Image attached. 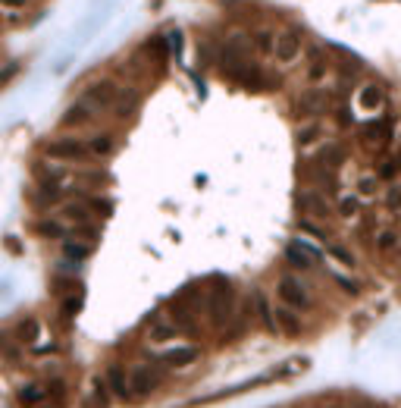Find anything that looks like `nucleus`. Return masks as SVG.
<instances>
[{
    "instance_id": "f257e3e1",
    "label": "nucleus",
    "mask_w": 401,
    "mask_h": 408,
    "mask_svg": "<svg viewBox=\"0 0 401 408\" xmlns=\"http://www.w3.org/2000/svg\"><path fill=\"white\" fill-rule=\"evenodd\" d=\"M204 317L217 330H226L235 320V289L226 277H211L204 283Z\"/></svg>"
},
{
    "instance_id": "f03ea898",
    "label": "nucleus",
    "mask_w": 401,
    "mask_h": 408,
    "mask_svg": "<svg viewBox=\"0 0 401 408\" xmlns=\"http://www.w3.org/2000/svg\"><path fill=\"white\" fill-rule=\"evenodd\" d=\"M129 380H132V396H135V402H141V399L154 396L157 389L164 387L166 367H160L154 358H150V361H141V364L129 367Z\"/></svg>"
},
{
    "instance_id": "7ed1b4c3",
    "label": "nucleus",
    "mask_w": 401,
    "mask_h": 408,
    "mask_svg": "<svg viewBox=\"0 0 401 408\" xmlns=\"http://www.w3.org/2000/svg\"><path fill=\"white\" fill-rule=\"evenodd\" d=\"M44 157H48V160H57V163H79V167L95 160L91 151H88V145H85V138H75V136L48 142L44 145Z\"/></svg>"
},
{
    "instance_id": "20e7f679",
    "label": "nucleus",
    "mask_w": 401,
    "mask_h": 408,
    "mask_svg": "<svg viewBox=\"0 0 401 408\" xmlns=\"http://www.w3.org/2000/svg\"><path fill=\"white\" fill-rule=\"evenodd\" d=\"M276 299H279V305H286V308H292V311H311L313 308V295H311V289H307L304 283H301L298 277H292V273H286V277H279V283H276Z\"/></svg>"
},
{
    "instance_id": "39448f33",
    "label": "nucleus",
    "mask_w": 401,
    "mask_h": 408,
    "mask_svg": "<svg viewBox=\"0 0 401 408\" xmlns=\"http://www.w3.org/2000/svg\"><path fill=\"white\" fill-rule=\"evenodd\" d=\"M166 317H170V324L176 326V333L185 336V340L201 336V317H197L195 308H191L188 302H182L179 295H173V299L166 302Z\"/></svg>"
},
{
    "instance_id": "423d86ee",
    "label": "nucleus",
    "mask_w": 401,
    "mask_h": 408,
    "mask_svg": "<svg viewBox=\"0 0 401 408\" xmlns=\"http://www.w3.org/2000/svg\"><path fill=\"white\" fill-rule=\"evenodd\" d=\"M301 54H304V35H301V28L292 26V28L276 32V44H273V57H276V63L292 66Z\"/></svg>"
},
{
    "instance_id": "0eeeda50",
    "label": "nucleus",
    "mask_w": 401,
    "mask_h": 408,
    "mask_svg": "<svg viewBox=\"0 0 401 408\" xmlns=\"http://www.w3.org/2000/svg\"><path fill=\"white\" fill-rule=\"evenodd\" d=\"M116 98H119V85H116L113 79H97L82 91L79 101H85L91 110H97V113H107V110H113Z\"/></svg>"
},
{
    "instance_id": "6e6552de",
    "label": "nucleus",
    "mask_w": 401,
    "mask_h": 408,
    "mask_svg": "<svg viewBox=\"0 0 401 408\" xmlns=\"http://www.w3.org/2000/svg\"><path fill=\"white\" fill-rule=\"evenodd\" d=\"M348 160V151L345 145H320L311 157L304 160V170L313 173V170H329V173H339V167Z\"/></svg>"
},
{
    "instance_id": "1a4fd4ad",
    "label": "nucleus",
    "mask_w": 401,
    "mask_h": 408,
    "mask_svg": "<svg viewBox=\"0 0 401 408\" xmlns=\"http://www.w3.org/2000/svg\"><path fill=\"white\" fill-rule=\"evenodd\" d=\"M201 352H204L201 346L185 342V346H173V349H166V352H160L154 361L160 367H166V371H185V367H191V364L201 361Z\"/></svg>"
},
{
    "instance_id": "9d476101",
    "label": "nucleus",
    "mask_w": 401,
    "mask_h": 408,
    "mask_svg": "<svg viewBox=\"0 0 401 408\" xmlns=\"http://www.w3.org/2000/svg\"><path fill=\"white\" fill-rule=\"evenodd\" d=\"M295 204H298V211L304 214L307 220H329L333 217V204H329V198L320 189H301Z\"/></svg>"
},
{
    "instance_id": "9b49d317",
    "label": "nucleus",
    "mask_w": 401,
    "mask_h": 408,
    "mask_svg": "<svg viewBox=\"0 0 401 408\" xmlns=\"http://www.w3.org/2000/svg\"><path fill=\"white\" fill-rule=\"evenodd\" d=\"M104 383H107L110 396H113L116 402H135V396H132V380H129V371H126L119 361H113V364L107 367V374H104Z\"/></svg>"
},
{
    "instance_id": "f8f14e48",
    "label": "nucleus",
    "mask_w": 401,
    "mask_h": 408,
    "mask_svg": "<svg viewBox=\"0 0 401 408\" xmlns=\"http://www.w3.org/2000/svg\"><path fill=\"white\" fill-rule=\"evenodd\" d=\"M286 261H288V267H295V270H313L317 261H320V252L311 242H304V239H295V242H288V248H286Z\"/></svg>"
},
{
    "instance_id": "ddd939ff",
    "label": "nucleus",
    "mask_w": 401,
    "mask_h": 408,
    "mask_svg": "<svg viewBox=\"0 0 401 408\" xmlns=\"http://www.w3.org/2000/svg\"><path fill=\"white\" fill-rule=\"evenodd\" d=\"M329 91H320V89H313V91H304V95H298V101H295V113L298 116H304V120H317L320 113H326L329 110Z\"/></svg>"
},
{
    "instance_id": "4468645a",
    "label": "nucleus",
    "mask_w": 401,
    "mask_h": 408,
    "mask_svg": "<svg viewBox=\"0 0 401 408\" xmlns=\"http://www.w3.org/2000/svg\"><path fill=\"white\" fill-rule=\"evenodd\" d=\"M97 122V110H91L85 101H75L66 107V113L60 116V126L63 129H88Z\"/></svg>"
},
{
    "instance_id": "2eb2a0df",
    "label": "nucleus",
    "mask_w": 401,
    "mask_h": 408,
    "mask_svg": "<svg viewBox=\"0 0 401 408\" xmlns=\"http://www.w3.org/2000/svg\"><path fill=\"white\" fill-rule=\"evenodd\" d=\"M273 320H276V333L288 336V340H295V336L304 333V320H301V314L292 311V308H286V305L273 308Z\"/></svg>"
},
{
    "instance_id": "dca6fc26",
    "label": "nucleus",
    "mask_w": 401,
    "mask_h": 408,
    "mask_svg": "<svg viewBox=\"0 0 401 408\" xmlns=\"http://www.w3.org/2000/svg\"><path fill=\"white\" fill-rule=\"evenodd\" d=\"M382 104H386V89H382L380 82H364L358 89V107L364 110V113H373Z\"/></svg>"
},
{
    "instance_id": "f3484780",
    "label": "nucleus",
    "mask_w": 401,
    "mask_h": 408,
    "mask_svg": "<svg viewBox=\"0 0 401 408\" xmlns=\"http://www.w3.org/2000/svg\"><path fill=\"white\" fill-rule=\"evenodd\" d=\"M144 336H148L154 346H166V342L179 340L176 326L170 324V317H150L148 324H144Z\"/></svg>"
},
{
    "instance_id": "a211bd4d",
    "label": "nucleus",
    "mask_w": 401,
    "mask_h": 408,
    "mask_svg": "<svg viewBox=\"0 0 401 408\" xmlns=\"http://www.w3.org/2000/svg\"><path fill=\"white\" fill-rule=\"evenodd\" d=\"M392 129H395L392 120H370V122H364V126H360V142L386 145L389 138H392Z\"/></svg>"
},
{
    "instance_id": "6ab92c4d",
    "label": "nucleus",
    "mask_w": 401,
    "mask_h": 408,
    "mask_svg": "<svg viewBox=\"0 0 401 408\" xmlns=\"http://www.w3.org/2000/svg\"><path fill=\"white\" fill-rule=\"evenodd\" d=\"M13 340L16 346H35L41 340V320L38 317H19L13 326Z\"/></svg>"
},
{
    "instance_id": "aec40b11",
    "label": "nucleus",
    "mask_w": 401,
    "mask_h": 408,
    "mask_svg": "<svg viewBox=\"0 0 401 408\" xmlns=\"http://www.w3.org/2000/svg\"><path fill=\"white\" fill-rule=\"evenodd\" d=\"M323 136H326V129H323V122L311 120V122H301L298 129H295V145L298 148H317L320 142H323Z\"/></svg>"
},
{
    "instance_id": "412c9836",
    "label": "nucleus",
    "mask_w": 401,
    "mask_h": 408,
    "mask_svg": "<svg viewBox=\"0 0 401 408\" xmlns=\"http://www.w3.org/2000/svg\"><path fill=\"white\" fill-rule=\"evenodd\" d=\"M95 254V245H88V242H82V239H72V236H66L63 239V258L69 261V264H85V261Z\"/></svg>"
},
{
    "instance_id": "4be33fe9",
    "label": "nucleus",
    "mask_w": 401,
    "mask_h": 408,
    "mask_svg": "<svg viewBox=\"0 0 401 408\" xmlns=\"http://www.w3.org/2000/svg\"><path fill=\"white\" fill-rule=\"evenodd\" d=\"M16 399H19L22 408H38L48 402V387H44V380H32V383H26V387H19Z\"/></svg>"
},
{
    "instance_id": "5701e85b",
    "label": "nucleus",
    "mask_w": 401,
    "mask_h": 408,
    "mask_svg": "<svg viewBox=\"0 0 401 408\" xmlns=\"http://www.w3.org/2000/svg\"><path fill=\"white\" fill-rule=\"evenodd\" d=\"M63 220H66V223H72V226H79V223H97V217L91 214V207L85 204V198L63 204Z\"/></svg>"
},
{
    "instance_id": "b1692460",
    "label": "nucleus",
    "mask_w": 401,
    "mask_h": 408,
    "mask_svg": "<svg viewBox=\"0 0 401 408\" xmlns=\"http://www.w3.org/2000/svg\"><path fill=\"white\" fill-rule=\"evenodd\" d=\"M251 308H254V314H257L260 326H264L266 333H273V336H276V320H273V305H270V295H266V293H254V299H251Z\"/></svg>"
},
{
    "instance_id": "393cba45",
    "label": "nucleus",
    "mask_w": 401,
    "mask_h": 408,
    "mask_svg": "<svg viewBox=\"0 0 401 408\" xmlns=\"http://www.w3.org/2000/svg\"><path fill=\"white\" fill-rule=\"evenodd\" d=\"M85 145H88L95 160H107V157L116 151V138L110 136V132H95L91 138H85Z\"/></svg>"
},
{
    "instance_id": "a878e982",
    "label": "nucleus",
    "mask_w": 401,
    "mask_h": 408,
    "mask_svg": "<svg viewBox=\"0 0 401 408\" xmlns=\"http://www.w3.org/2000/svg\"><path fill=\"white\" fill-rule=\"evenodd\" d=\"M138 107H141V98H138V91L119 89V98H116V104H113V113L119 116V120H132V116L138 113Z\"/></svg>"
},
{
    "instance_id": "bb28decb",
    "label": "nucleus",
    "mask_w": 401,
    "mask_h": 408,
    "mask_svg": "<svg viewBox=\"0 0 401 408\" xmlns=\"http://www.w3.org/2000/svg\"><path fill=\"white\" fill-rule=\"evenodd\" d=\"M85 286H82V279L79 277H63V273H57V277H50V293L57 295V299H66V295H72V293H82Z\"/></svg>"
},
{
    "instance_id": "cd10ccee",
    "label": "nucleus",
    "mask_w": 401,
    "mask_h": 408,
    "mask_svg": "<svg viewBox=\"0 0 401 408\" xmlns=\"http://www.w3.org/2000/svg\"><path fill=\"white\" fill-rule=\"evenodd\" d=\"M35 232H38L41 239H54V242H63V239L69 236L66 226H63V220H54V217L38 220V223H35Z\"/></svg>"
},
{
    "instance_id": "c85d7f7f",
    "label": "nucleus",
    "mask_w": 401,
    "mask_h": 408,
    "mask_svg": "<svg viewBox=\"0 0 401 408\" xmlns=\"http://www.w3.org/2000/svg\"><path fill=\"white\" fill-rule=\"evenodd\" d=\"M273 44H276V32L273 28H257L251 32V48L264 57H273Z\"/></svg>"
},
{
    "instance_id": "c756f323",
    "label": "nucleus",
    "mask_w": 401,
    "mask_h": 408,
    "mask_svg": "<svg viewBox=\"0 0 401 408\" xmlns=\"http://www.w3.org/2000/svg\"><path fill=\"white\" fill-rule=\"evenodd\" d=\"M44 387H48V402H54V405H66L69 383L63 380V377H48V380H44Z\"/></svg>"
},
{
    "instance_id": "7c9ffc66",
    "label": "nucleus",
    "mask_w": 401,
    "mask_h": 408,
    "mask_svg": "<svg viewBox=\"0 0 401 408\" xmlns=\"http://www.w3.org/2000/svg\"><path fill=\"white\" fill-rule=\"evenodd\" d=\"M88 399H91V408H110V399H113V396H110L104 377H95V380H91V396Z\"/></svg>"
},
{
    "instance_id": "2f4dec72",
    "label": "nucleus",
    "mask_w": 401,
    "mask_h": 408,
    "mask_svg": "<svg viewBox=\"0 0 401 408\" xmlns=\"http://www.w3.org/2000/svg\"><path fill=\"white\" fill-rule=\"evenodd\" d=\"M380 195V179L376 173H360L358 176V198L360 201H367V198H376Z\"/></svg>"
},
{
    "instance_id": "473e14b6",
    "label": "nucleus",
    "mask_w": 401,
    "mask_h": 408,
    "mask_svg": "<svg viewBox=\"0 0 401 408\" xmlns=\"http://www.w3.org/2000/svg\"><path fill=\"white\" fill-rule=\"evenodd\" d=\"M307 82L311 85H320V82H326V75H329V60L326 57H317V60H311L307 63Z\"/></svg>"
},
{
    "instance_id": "72a5a7b5",
    "label": "nucleus",
    "mask_w": 401,
    "mask_h": 408,
    "mask_svg": "<svg viewBox=\"0 0 401 408\" xmlns=\"http://www.w3.org/2000/svg\"><path fill=\"white\" fill-rule=\"evenodd\" d=\"M335 214H339L342 220H354L360 214V198L358 195H342L339 204H335Z\"/></svg>"
},
{
    "instance_id": "f704fd0d",
    "label": "nucleus",
    "mask_w": 401,
    "mask_h": 408,
    "mask_svg": "<svg viewBox=\"0 0 401 408\" xmlns=\"http://www.w3.org/2000/svg\"><path fill=\"white\" fill-rule=\"evenodd\" d=\"M85 204H88L91 214H95V217H101V220H107L110 214H113V201H110V198H104V195H88V198H85Z\"/></svg>"
},
{
    "instance_id": "c9c22d12",
    "label": "nucleus",
    "mask_w": 401,
    "mask_h": 408,
    "mask_svg": "<svg viewBox=\"0 0 401 408\" xmlns=\"http://www.w3.org/2000/svg\"><path fill=\"white\" fill-rule=\"evenodd\" d=\"M398 173H401L398 157H389V160H382L380 167H376V179H380V183H395Z\"/></svg>"
},
{
    "instance_id": "e433bc0d",
    "label": "nucleus",
    "mask_w": 401,
    "mask_h": 408,
    "mask_svg": "<svg viewBox=\"0 0 401 408\" xmlns=\"http://www.w3.org/2000/svg\"><path fill=\"white\" fill-rule=\"evenodd\" d=\"M326 252H329V258H333V261H339V264H342V267H348V270H354V264H358V261H354V254L348 252L345 245H339V242L326 245Z\"/></svg>"
},
{
    "instance_id": "4c0bfd02",
    "label": "nucleus",
    "mask_w": 401,
    "mask_h": 408,
    "mask_svg": "<svg viewBox=\"0 0 401 408\" xmlns=\"http://www.w3.org/2000/svg\"><path fill=\"white\" fill-rule=\"evenodd\" d=\"M72 239H82V242L95 245L97 239H101V226L97 223H79V226H72Z\"/></svg>"
},
{
    "instance_id": "58836bf2",
    "label": "nucleus",
    "mask_w": 401,
    "mask_h": 408,
    "mask_svg": "<svg viewBox=\"0 0 401 408\" xmlns=\"http://www.w3.org/2000/svg\"><path fill=\"white\" fill-rule=\"evenodd\" d=\"M382 204H386L392 214H401V183L395 179V183H389L386 195H382Z\"/></svg>"
},
{
    "instance_id": "ea45409f",
    "label": "nucleus",
    "mask_w": 401,
    "mask_h": 408,
    "mask_svg": "<svg viewBox=\"0 0 401 408\" xmlns=\"http://www.w3.org/2000/svg\"><path fill=\"white\" fill-rule=\"evenodd\" d=\"M376 248H380V252H392V248H398V232L382 230L380 236H376Z\"/></svg>"
},
{
    "instance_id": "a19ab883",
    "label": "nucleus",
    "mask_w": 401,
    "mask_h": 408,
    "mask_svg": "<svg viewBox=\"0 0 401 408\" xmlns=\"http://www.w3.org/2000/svg\"><path fill=\"white\" fill-rule=\"evenodd\" d=\"M335 283H339V286H342V289H345V293H348V295H358V293H360V289H358V286H354V283H351V279L339 277V273H335Z\"/></svg>"
},
{
    "instance_id": "79ce46f5",
    "label": "nucleus",
    "mask_w": 401,
    "mask_h": 408,
    "mask_svg": "<svg viewBox=\"0 0 401 408\" xmlns=\"http://www.w3.org/2000/svg\"><path fill=\"white\" fill-rule=\"evenodd\" d=\"M0 3H3L7 10H26L32 0H0Z\"/></svg>"
},
{
    "instance_id": "37998d69",
    "label": "nucleus",
    "mask_w": 401,
    "mask_h": 408,
    "mask_svg": "<svg viewBox=\"0 0 401 408\" xmlns=\"http://www.w3.org/2000/svg\"><path fill=\"white\" fill-rule=\"evenodd\" d=\"M335 116H339V120H342L339 126H351V122H354V120H351V110H348L345 104H342V107H339V113H335Z\"/></svg>"
},
{
    "instance_id": "c03bdc74",
    "label": "nucleus",
    "mask_w": 401,
    "mask_h": 408,
    "mask_svg": "<svg viewBox=\"0 0 401 408\" xmlns=\"http://www.w3.org/2000/svg\"><path fill=\"white\" fill-rule=\"evenodd\" d=\"M3 242L10 245V252H13V254H19V252H22V242H19V239H16V236H7V239H3Z\"/></svg>"
},
{
    "instance_id": "a18cd8bd",
    "label": "nucleus",
    "mask_w": 401,
    "mask_h": 408,
    "mask_svg": "<svg viewBox=\"0 0 401 408\" xmlns=\"http://www.w3.org/2000/svg\"><path fill=\"white\" fill-rule=\"evenodd\" d=\"M38 408H63V405H54V402H44V405H38Z\"/></svg>"
},
{
    "instance_id": "49530a36",
    "label": "nucleus",
    "mask_w": 401,
    "mask_h": 408,
    "mask_svg": "<svg viewBox=\"0 0 401 408\" xmlns=\"http://www.w3.org/2000/svg\"><path fill=\"white\" fill-rule=\"evenodd\" d=\"M326 408H342V405H326Z\"/></svg>"
},
{
    "instance_id": "de8ad7c7",
    "label": "nucleus",
    "mask_w": 401,
    "mask_h": 408,
    "mask_svg": "<svg viewBox=\"0 0 401 408\" xmlns=\"http://www.w3.org/2000/svg\"><path fill=\"white\" fill-rule=\"evenodd\" d=\"M398 142H401V136H398Z\"/></svg>"
}]
</instances>
